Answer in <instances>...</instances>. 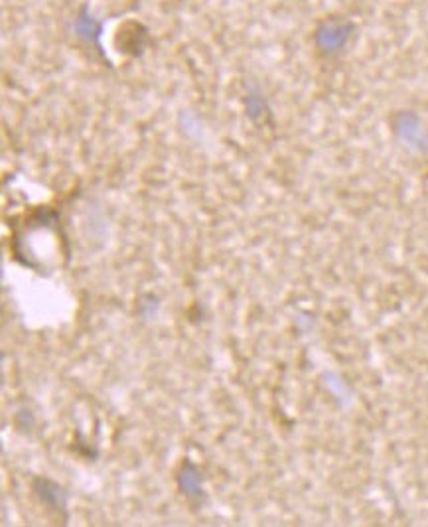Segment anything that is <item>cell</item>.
Instances as JSON below:
<instances>
[{"mask_svg": "<svg viewBox=\"0 0 428 527\" xmlns=\"http://www.w3.org/2000/svg\"><path fill=\"white\" fill-rule=\"evenodd\" d=\"M351 36V24L339 18H330L326 22L318 26L314 34L316 46L320 47L324 54H336L341 47L348 44Z\"/></svg>", "mask_w": 428, "mask_h": 527, "instance_id": "obj_1", "label": "cell"}, {"mask_svg": "<svg viewBox=\"0 0 428 527\" xmlns=\"http://www.w3.org/2000/svg\"><path fill=\"white\" fill-rule=\"evenodd\" d=\"M78 30L79 34L85 36L87 40H91L93 36H99V22H95L87 14H81L78 20Z\"/></svg>", "mask_w": 428, "mask_h": 527, "instance_id": "obj_2", "label": "cell"}]
</instances>
